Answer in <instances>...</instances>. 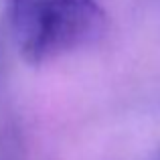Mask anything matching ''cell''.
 <instances>
[{"label":"cell","instance_id":"6da1fadb","mask_svg":"<svg viewBox=\"0 0 160 160\" xmlns=\"http://www.w3.org/2000/svg\"><path fill=\"white\" fill-rule=\"evenodd\" d=\"M12 41L31 65L95 45L108 28L99 0H4Z\"/></svg>","mask_w":160,"mask_h":160},{"label":"cell","instance_id":"7a4b0ae2","mask_svg":"<svg viewBox=\"0 0 160 160\" xmlns=\"http://www.w3.org/2000/svg\"><path fill=\"white\" fill-rule=\"evenodd\" d=\"M152 160H160V150H158L156 154H154V158H152Z\"/></svg>","mask_w":160,"mask_h":160}]
</instances>
